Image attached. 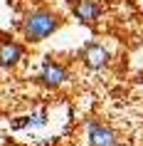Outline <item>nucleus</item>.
Segmentation results:
<instances>
[{
    "mask_svg": "<svg viewBox=\"0 0 143 146\" xmlns=\"http://www.w3.org/2000/svg\"><path fill=\"white\" fill-rule=\"evenodd\" d=\"M64 23V17L57 13V10L47 8V5H37V8L27 10L22 15V23H20V32H22V37L27 45H37L42 40H47L49 35L62 27Z\"/></svg>",
    "mask_w": 143,
    "mask_h": 146,
    "instance_id": "obj_1",
    "label": "nucleus"
},
{
    "mask_svg": "<svg viewBox=\"0 0 143 146\" xmlns=\"http://www.w3.org/2000/svg\"><path fill=\"white\" fill-rule=\"evenodd\" d=\"M67 79H69V69L62 62L52 60V57L42 60V67L37 72V84L40 87H45V89H59L62 84H67Z\"/></svg>",
    "mask_w": 143,
    "mask_h": 146,
    "instance_id": "obj_2",
    "label": "nucleus"
},
{
    "mask_svg": "<svg viewBox=\"0 0 143 146\" xmlns=\"http://www.w3.org/2000/svg\"><path fill=\"white\" fill-rule=\"evenodd\" d=\"M86 144L89 146H121V141H119V134L111 126L101 124L99 119H89L86 121Z\"/></svg>",
    "mask_w": 143,
    "mask_h": 146,
    "instance_id": "obj_3",
    "label": "nucleus"
},
{
    "mask_svg": "<svg viewBox=\"0 0 143 146\" xmlns=\"http://www.w3.org/2000/svg\"><path fill=\"white\" fill-rule=\"evenodd\" d=\"M79 60L86 69L91 72H99V69H104L109 62H111V52L106 50L101 42H86L82 47V52H79Z\"/></svg>",
    "mask_w": 143,
    "mask_h": 146,
    "instance_id": "obj_4",
    "label": "nucleus"
},
{
    "mask_svg": "<svg viewBox=\"0 0 143 146\" xmlns=\"http://www.w3.org/2000/svg\"><path fill=\"white\" fill-rule=\"evenodd\" d=\"M25 57V47L10 35H0V67L15 69Z\"/></svg>",
    "mask_w": 143,
    "mask_h": 146,
    "instance_id": "obj_5",
    "label": "nucleus"
},
{
    "mask_svg": "<svg viewBox=\"0 0 143 146\" xmlns=\"http://www.w3.org/2000/svg\"><path fill=\"white\" fill-rule=\"evenodd\" d=\"M72 15L82 25H96L101 20V5L96 0H74L72 3Z\"/></svg>",
    "mask_w": 143,
    "mask_h": 146,
    "instance_id": "obj_6",
    "label": "nucleus"
}]
</instances>
